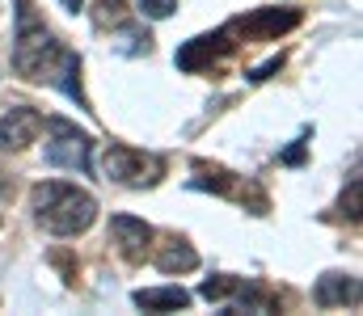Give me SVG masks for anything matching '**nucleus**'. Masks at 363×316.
I'll list each match as a JSON object with an SVG mask.
<instances>
[{
    "label": "nucleus",
    "mask_w": 363,
    "mask_h": 316,
    "mask_svg": "<svg viewBox=\"0 0 363 316\" xmlns=\"http://www.w3.org/2000/svg\"><path fill=\"white\" fill-rule=\"evenodd\" d=\"M17 4V38H13V68L17 76L34 81V85H55L60 68L68 64V47L47 30L43 13L34 8V0H13Z\"/></svg>",
    "instance_id": "obj_1"
},
{
    "label": "nucleus",
    "mask_w": 363,
    "mask_h": 316,
    "mask_svg": "<svg viewBox=\"0 0 363 316\" xmlns=\"http://www.w3.org/2000/svg\"><path fill=\"white\" fill-rule=\"evenodd\" d=\"M30 203H34V223L51 236H81L97 219V199L72 182H38Z\"/></svg>",
    "instance_id": "obj_2"
},
{
    "label": "nucleus",
    "mask_w": 363,
    "mask_h": 316,
    "mask_svg": "<svg viewBox=\"0 0 363 316\" xmlns=\"http://www.w3.org/2000/svg\"><path fill=\"white\" fill-rule=\"evenodd\" d=\"M101 173L118 186H131V190H144V186H157V177L165 173V160L152 156V152H140V148H127V144H106L101 152Z\"/></svg>",
    "instance_id": "obj_3"
},
{
    "label": "nucleus",
    "mask_w": 363,
    "mask_h": 316,
    "mask_svg": "<svg viewBox=\"0 0 363 316\" xmlns=\"http://www.w3.org/2000/svg\"><path fill=\"white\" fill-rule=\"evenodd\" d=\"M51 144L43 148V160L51 169H72V173H89L93 169V135L81 131L68 118H47Z\"/></svg>",
    "instance_id": "obj_4"
},
{
    "label": "nucleus",
    "mask_w": 363,
    "mask_h": 316,
    "mask_svg": "<svg viewBox=\"0 0 363 316\" xmlns=\"http://www.w3.org/2000/svg\"><path fill=\"white\" fill-rule=\"evenodd\" d=\"M237 38H241V34H237V25L228 21V25H220V30H211V34H199V38L182 42V47H178V68H182V72L216 68L224 55H233V51L241 47Z\"/></svg>",
    "instance_id": "obj_5"
},
{
    "label": "nucleus",
    "mask_w": 363,
    "mask_h": 316,
    "mask_svg": "<svg viewBox=\"0 0 363 316\" xmlns=\"http://www.w3.org/2000/svg\"><path fill=\"white\" fill-rule=\"evenodd\" d=\"M152 236L157 232L144 219H135V215H110V240H114V249L127 262H144L148 249H152Z\"/></svg>",
    "instance_id": "obj_6"
},
{
    "label": "nucleus",
    "mask_w": 363,
    "mask_h": 316,
    "mask_svg": "<svg viewBox=\"0 0 363 316\" xmlns=\"http://www.w3.org/2000/svg\"><path fill=\"white\" fill-rule=\"evenodd\" d=\"M43 131V114L30 105H13L0 114V152H21L34 144V135Z\"/></svg>",
    "instance_id": "obj_7"
},
{
    "label": "nucleus",
    "mask_w": 363,
    "mask_h": 316,
    "mask_svg": "<svg viewBox=\"0 0 363 316\" xmlns=\"http://www.w3.org/2000/svg\"><path fill=\"white\" fill-rule=\"evenodd\" d=\"M241 38H279L300 25V8H254L233 21Z\"/></svg>",
    "instance_id": "obj_8"
},
{
    "label": "nucleus",
    "mask_w": 363,
    "mask_h": 316,
    "mask_svg": "<svg viewBox=\"0 0 363 316\" xmlns=\"http://www.w3.org/2000/svg\"><path fill=\"white\" fill-rule=\"evenodd\" d=\"M317 308H338V304H359V279L355 274H321L317 291H313Z\"/></svg>",
    "instance_id": "obj_9"
},
{
    "label": "nucleus",
    "mask_w": 363,
    "mask_h": 316,
    "mask_svg": "<svg viewBox=\"0 0 363 316\" xmlns=\"http://www.w3.org/2000/svg\"><path fill=\"white\" fill-rule=\"evenodd\" d=\"M157 270H165V274H186V270H194L199 266V253L182 240V236H169L161 249H157Z\"/></svg>",
    "instance_id": "obj_10"
},
{
    "label": "nucleus",
    "mask_w": 363,
    "mask_h": 316,
    "mask_svg": "<svg viewBox=\"0 0 363 316\" xmlns=\"http://www.w3.org/2000/svg\"><path fill=\"white\" fill-rule=\"evenodd\" d=\"M135 308H144V312H178V308H190V291H182V287H148V291H135Z\"/></svg>",
    "instance_id": "obj_11"
},
{
    "label": "nucleus",
    "mask_w": 363,
    "mask_h": 316,
    "mask_svg": "<svg viewBox=\"0 0 363 316\" xmlns=\"http://www.w3.org/2000/svg\"><path fill=\"white\" fill-rule=\"evenodd\" d=\"M190 186H194V190H211V194H220V199L237 194V177H233L228 169H220V165H207V160H194Z\"/></svg>",
    "instance_id": "obj_12"
},
{
    "label": "nucleus",
    "mask_w": 363,
    "mask_h": 316,
    "mask_svg": "<svg viewBox=\"0 0 363 316\" xmlns=\"http://www.w3.org/2000/svg\"><path fill=\"white\" fill-rule=\"evenodd\" d=\"M114 51L118 55H148L152 51V34L144 30V25H135V21H123V25H114Z\"/></svg>",
    "instance_id": "obj_13"
},
{
    "label": "nucleus",
    "mask_w": 363,
    "mask_h": 316,
    "mask_svg": "<svg viewBox=\"0 0 363 316\" xmlns=\"http://www.w3.org/2000/svg\"><path fill=\"white\" fill-rule=\"evenodd\" d=\"M123 21H127V0H97V8H93V25L97 30H114Z\"/></svg>",
    "instance_id": "obj_14"
},
{
    "label": "nucleus",
    "mask_w": 363,
    "mask_h": 316,
    "mask_svg": "<svg viewBox=\"0 0 363 316\" xmlns=\"http://www.w3.org/2000/svg\"><path fill=\"white\" fill-rule=\"evenodd\" d=\"M233 287H237V279H233V274H211V279H203L199 295H203V300H216V304H224V300L233 295Z\"/></svg>",
    "instance_id": "obj_15"
},
{
    "label": "nucleus",
    "mask_w": 363,
    "mask_h": 316,
    "mask_svg": "<svg viewBox=\"0 0 363 316\" xmlns=\"http://www.w3.org/2000/svg\"><path fill=\"white\" fill-rule=\"evenodd\" d=\"M338 211H342V215H347L351 223L359 219V177H351V190L342 194V203H338Z\"/></svg>",
    "instance_id": "obj_16"
},
{
    "label": "nucleus",
    "mask_w": 363,
    "mask_h": 316,
    "mask_svg": "<svg viewBox=\"0 0 363 316\" xmlns=\"http://www.w3.org/2000/svg\"><path fill=\"white\" fill-rule=\"evenodd\" d=\"M174 8H178V0H140V13H144V17H152V21L169 17Z\"/></svg>",
    "instance_id": "obj_17"
},
{
    "label": "nucleus",
    "mask_w": 363,
    "mask_h": 316,
    "mask_svg": "<svg viewBox=\"0 0 363 316\" xmlns=\"http://www.w3.org/2000/svg\"><path fill=\"white\" fill-rule=\"evenodd\" d=\"M279 68H283V59L274 55V59H267L262 68H250V72H245V81H250V85H262V81H271V76L279 72Z\"/></svg>",
    "instance_id": "obj_18"
},
{
    "label": "nucleus",
    "mask_w": 363,
    "mask_h": 316,
    "mask_svg": "<svg viewBox=\"0 0 363 316\" xmlns=\"http://www.w3.org/2000/svg\"><path fill=\"white\" fill-rule=\"evenodd\" d=\"M300 160H304V139H296V144L283 152V165H300Z\"/></svg>",
    "instance_id": "obj_19"
},
{
    "label": "nucleus",
    "mask_w": 363,
    "mask_h": 316,
    "mask_svg": "<svg viewBox=\"0 0 363 316\" xmlns=\"http://www.w3.org/2000/svg\"><path fill=\"white\" fill-rule=\"evenodd\" d=\"M0 194H13V177H9L4 169H0Z\"/></svg>",
    "instance_id": "obj_20"
},
{
    "label": "nucleus",
    "mask_w": 363,
    "mask_h": 316,
    "mask_svg": "<svg viewBox=\"0 0 363 316\" xmlns=\"http://www.w3.org/2000/svg\"><path fill=\"white\" fill-rule=\"evenodd\" d=\"M81 4H85V0H64V8H72V13H77Z\"/></svg>",
    "instance_id": "obj_21"
}]
</instances>
